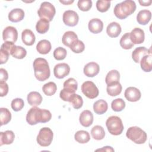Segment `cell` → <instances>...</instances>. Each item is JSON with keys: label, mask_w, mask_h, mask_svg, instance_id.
I'll use <instances>...</instances> for the list:
<instances>
[{"label": "cell", "mask_w": 152, "mask_h": 152, "mask_svg": "<svg viewBox=\"0 0 152 152\" xmlns=\"http://www.w3.org/2000/svg\"><path fill=\"white\" fill-rule=\"evenodd\" d=\"M51 118L52 114L49 110L33 106L28 111L26 121L30 125H34L40 122H48L51 119Z\"/></svg>", "instance_id": "cell-1"}, {"label": "cell", "mask_w": 152, "mask_h": 152, "mask_svg": "<svg viewBox=\"0 0 152 152\" xmlns=\"http://www.w3.org/2000/svg\"><path fill=\"white\" fill-rule=\"evenodd\" d=\"M56 13V10L53 5L49 2H43L38 10L37 14L40 18L46 19L49 22L52 21Z\"/></svg>", "instance_id": "cell-6"}, {"label": "cell", "mask_w": 152, "mask_h": 152, "mask_svg": "<svg viewBox=\"0 0 152 152\" xmlns=\"http://www.w3.org/2000/svg\"><path fill=\"white\" fill-rule=\"evenodd\" d=\"M62 20L65 25L70 27H74L78 24L79 17L75 11L72 10H67L64 12Z\"/></svg>", "instance_id": "cell-9"}, {"label": "cell", "mask_w": 152, "mask_h": 152, "mask_svg": "<svg viewBox=\"0 0 152 152\" xmlns=\"http://www.w3.org/2000/svg\"><path fill=\"white\" fill-rule=\"evenodd\" d=\"M68 102L75 109H79L82 107L83 104V100L82 97L80 95L75 93H74L71 96Z\"/></svg>", "instance_id": "cell-33"}, {"label": "cell", "mask_w": 152, "mask_h": 152, "mask_svg": "<svg viewBox=\"0 0 152 152\" xmlns=\"http://www.w3.org/2000/svg\"><path fill=\"white\" fill-rule=\"evenodd\" d=\"M27 102L28 104L33 106H37L41 104L42 97L41 94L37 91H31L27 95Z\"/></svg>", "instance_id": "cell-25"}, {"label": "cell", "mask_w": 152, "mask_h": 152, "mask_svg": "<svg viewBox=\"0 0 152 152\" xmlns=\"http://www.w3.org/2000/svg\"><path fill=\"white\" fill-rule=\"evenodd\" d=\"M8 92V86L5 82H0V96H5Z\"/></svg>", "instance_id": "cell-48"}, {"label": "cell", "mask_w": 152, "mask_h": 152, "mask_svg": "<svg viewBox=\"0 0 152 152\" xmlns=\"http://www.w3.org/2000/svg\"><path fill=\"white\" fill-rule=\"evenodd\" d=\"M8 78V74L7 71L4 69H0V82H5Z\"/></svg>", "instance_id": "cell-49"}, {"label": "cell", "mask_w": 152, "mask_h": 152, "mask_svg": "<svg viewBox=\"0 0 152 152\" xmlns=\"http://www.w3.org/2000/svg\"><path fill=\"white\" fill-rule=\"evenodd\" d=\"M150 53H151L150 50L147 49L146 48L142 46L138 47L132 52V58L135 62L138 63L143 56Z\"/></svg>", "instance_id": "cell-16"}, {"label": "cell", "mask_w": 152, "mask_h": 152, "mask_svg": "<svg viewBox=\"0 0 152 152\" xmlns=\"http://www.w3.org/2000/svg\"><path fill=\"white\" fill-rule=\"evenodd\" d=\"M11 55L17 59H23L27 55L26 50L20 46L15 45L11 52Z\"/></svg>", "instance_id": "cell-35"}, {"label": "cell", "mask_w": 152, "mask_h": 152, "mask_svg": "<svg viewBox=\"0 0 152 152\" xmlns=\"http://www.w3.org/2000/svg\"><path fill=\"white\" fill-rule=\"evenodd\" d=\"M110 6V1L98 0L96 2L97 10L101 12H106L109 9Z\"/></svg>", "instance_id": "cell-42"}, {"label": "cell", "mask_w": 152, "mask_h": 152, "mask_svg": "<svg viewBox=\"0 0 152 152\" xmlns=\"http://www.w3.org/2000/svg\"><path fill=\"white\" fill-rule=\"evenodd\" d=\"M0 119L1 125H6L10 122L11 119V114L10 110L5 107H1L0 109Z\"/></svg>", "instance_id": "cell-37"}, {"label": "cell", "mask_w": 152, "mask_h": 152, "mask_svg": "<svg viewBox=\"0 0 152 152\" xmlns=\"http://www.w3.org/2000/svg\"><path fill=\"white\" fill-rule=\"evenodd\" d=\"M15 138V135L13 131L7 130L5 132H0V146L3 144H11L13 142Z\"/></svg>", "instance_id": "cell-21"}, {"label": "cell", "mask_w": 152, "mask_h": 152, "mask_svg": "<svg viewBox=\"0 0 152 152\" xmlns=\"http://www.w3.org/2000/svg\"><path fill=\"white\" fill-rule=\"evenodd\" d=\"M77 5L80 10L83 11H88L92 7V1L91 0H79Z\"/></svg>", "instance_id": "cell-43"}, {"label": "cell", "mask_w": 152, "mask_h": 152, "mask_svg": "<svg viewBox=\"0 0 152 152\" xmlns=\"http://www.w3.org/2000/svg\"><path fill=\"white\" fill-rule=\"evenodd\" d=\"M34 76L40 81H44L50 77V72L48 61L45 58H37L33 62Z\"/></svg>", "instance_id": "cell-2"}, {"label": "cell", "mask_w": 152, "mask_h": 152, "mask_svg": "<svg viewBox=\"0 0 152 152\" xmlns=\"http://www.w3.org/2000/svg\"><path fill=\"white\" fill-rule=\"evenodd\" d=\"M100 71V66L95 62H90L84 67V74L88 77H93L97 75Z\"/></svg>", "instance_id": "cell-14"}, {"label": "cell", "mask_w": 152, "mask_h": 152, "mask_svg": "<svg viewBox=\"0 0 152 152\" xmlns=\"http://www.w3.org/2000/svg\"><path fill=\"white\" fill-rule=\"evenodd\" d=\"M0 53H1V56H0V64H5L7 62L8 58H9V56H10V53L8 52L7 51L1 49L0 50Z\"/></svg>", "instance_id": "cell-46"}, {"label": "cell", "mask_w": 152, "mask_h": 152, "mask_svg": "<svg viewBox=\"0 0 152 152\" xmlns=\"http://www.w3.org/2000/svg\"><path fill=\"white\" fill-rule=\"evenodd\" d=\"M151 12L148 10H141L137 15V22L141 25H146L150 21Z\"/></svg>", "instance_id": "cell-23"}, {"label": "cell", "mask_w": 152, "mask_h": 152, "mask_svg": "<svg viewBox=\"0 0 152 152\" xmlns=\"http://www.w3.org/2000/svg\"><path fill=\"white\" fill-rule=\"evenodd\" d=\"M21 39L23 42L27 46L33 45L36 40L34 34L29 29H25L21 33Z\"/></svg>", "instance_id": "cell-20"}, {"label": "cell", "mask_w": 152, "mask_h": 152, "mask_svg": "<svg viewBox=\"0 0 152 152\" xmlns=\"http://www.w3.org/2000/svg\"><path fill=\"white\" fill-rule=\"evenodd\" d=\"M119 43L121 46L124 49H130L134 45L131 40L129 33H126L122 36Z\"/></svg>", "instance_id": "cell-34"}, {"label": "cell", "mask_w": 152, "mask_h": 152, "mask_svg": "<svg viewBox=\"0 0 152 152\" xmlns=\"http://www.w3.org/2000/svg\"><path fill=\"white\" fill-rule=\"evenodd\" d=\"M120 79V74L119 72L115 69L110 71L106 76L105 82L106 84H109L113 83L119 82Z\"/></svg>", "instance_id": "cell-32"}, {"label": "cell", "mask_w": 152, "mask_h": 152, "mask_svg": "<svg viewBox=\"0 0 152 152\" xmlns=\"http://www.w3.org/2000/svg\"><path fill=\"white\" fill-rule=\"evenodd\" d=\"M125 102L121 98H118L113 100L111 103V107L115 112H121L124 109Z\"/></svg>", "instance_id": "cell-38"}, {"label": "cell", "mask_w": 152, "mask_h": 152, "mask_svg": "<svg viewBox=\"0 0 152 152\" xmlns=\"http://www.w3.org/2000/svg\"><path fill=\"white\" fill-rule=\"evenodd\" d=\"M126 136L135 144H144L147 139V134L138 126H131L126 131Z\"/></svg>", "instance_id": "cell-4"}, {"label": "cell", "mask_w": 152, "mask_h": 152, "mask_svg": "<svg viewBox=\"0 0 152 152\" xmlns=\"http://www.w3.org/2000/svg\"><path fill=\"white\" fill-rule=\"evenodd\" d=\"M122 86L119 82L113 83L107 85L106 91L107 94L110 96H116L122 91Z\"/></svg>", "instance_id": "cell-26"}, {"label": "cell", "mask_w": 152, "mask_h": 152, "mask_svg": "<svg viewBox=\"0 0 152 152\" xmlns=\"http://www.w3.org/2000/svg\"><path fill=\"white\" fill-rule=\"evenodd\" d=\"M106 125L110 134L113 135H119L124 130V125L121 119L117 116H111L107 118Z\"/></svg>", "instance_id": "cell-5"}, {"label": "cell", "mask_w": 152, "mask_h": 152, "mask_svg": "<svg viewBox=\"0 0 152 152\" xmlns=\"http://www.w3.org/2000/svg\"><path fill=\"white\" fill-rule=\"evenodd\" d=\"M69 48L73 52L75 53H80L84 50L85 45L82 41L78 39L70 46Z\"/></svg>", "instance_id": "cell-41"}, {"label": "cell", "mask_w": 152, "mask_h": 152, "mask_svg": "<svg viewBox=\"0 0 152 152\" xmlns=\"http://www.w3.org/2000/svg\"><path fill=\"white\" fill-rule=\"evenodd\" d=\"M49 28V21L46 19L40 18L36 23V31L40 34L46 33Z\"/></svg>", "instance_id": "cell-31"}, {"label": "cell", "mask_w": 152, "mask_h": 152, "mask_svg": "<svg viewBox=\"0 0 152 152\" xmlns=\"http://www.w3.org/2000/svg\"><path fill=\"white\" fill-rule=\"evenodd\" d=\"M63 86L64 88H66L73 92H75V91L77 90L78 83L74 78H69L64 83Z\"/></svg>", "instance_id": "cell-39"}, {"label": "cell", "mask_w": 152, "mask_h": 152, "mask_svg": "<svg viewBox=\"0 0 152 152\" xmlns=\"http://www.w3.org/2000/svg\"><path fill=\"white\" fill-rule=\"evenodd\" d=\"M52 48L50 42L46 39L40 40L36 45L37 51L42 55H46L48 53Z\"/></svg>", "instance_id": "cell-24"}, {"label": "cell", "mask_w": 152, "mask_h": 152, "mask_svg": "<svg viewBox=\"0 0 152 152\" xmlns=\"http://www.w3.org/2000/svg\"><path fill=\"white\" fill-rule=\"evenodd\" d=\"M141 69L145 72H150L152 69V57L151 53L145 55L140 61Z\"/></svg>", "instance_id": "cell-28"}, {"label": "cell", "mask_w": 152, "mask_h": 152, "mask_svg": "<svg viewBox=\"0 0 152 152\" xmlns=\"http://www.w3.org/2000/svg\"><path fill=\"white\" fill-rule=\"evenodd\" d=\"M82 93L88 99H93L97 97L99 91L95 84L91 81H86L81 86Z\"/></svg>", "instance_id": "cell-8"}, {"label": "cell", "mask_w": 152, "mask_h": 152, "mask_svg": "<svg viewBox=\"0 0 152 152\" xmlns=\"http://www.w3.org/2000/svg\"><path fill=\"white\" fill-rule=\"evenodd\" d=\"M74 138L76 141L81 144H85L88 142L90 140V136L89 133L84 130H80L77 131L74 135Z\"/></svg>", "instance_id": "cell-29"}, {"label": "cell", "mask_w": 152, "mask_h": 152, "mask_svg": "<svg viewBox=\"0 0 152 152\" xmlns=\"http://www.w3.org/2000/svg\"><path fill=\"white\" fill-rule=\"evenodd\" d=\"M2 38L5 42H12L15 43L18 38L17 29L12 26L5 27L2 32Z\"/></svg>", "instance_id": "cell-11"}, {"label": "cell", "mask_w": 152, "mask_h": 152, "mask_svg": "<svg viewBox=\"0 0 152 152\" xmlns=\"http://www.w3.org/2000/svg\"><path fill=\"white\" fill-rule=\"evenodd\" d=\"M96 151H114V149L110 146H105L100 149H97Z\"/></svg>", "instance_id": "cell-50"}, {"label": "cell", "mask_w": 152, "mask_h": 152, "mask_svg": "<svg viewBox=\"0 0 152 152\" xmlns=\"http://www.w3.org/2000/svg\"><path fill=\"white\" fill-rule=\"evenodd\" d=\"M91 134L94 140H101L104 138L105 132L102 126L96 125L91 129Z\"/></svg>", "instance_id": "cell-30"}, {"label": "cell", "mask_w": 152, "mask_h": 152, "mask_svg": "<svg viewBox=\"0 0 152 152\" xmlns=\"http://www.w3.org/2000/svg\"><path fill=\"white\" fill-rule=\"evenodd\" d=\"M66 50L62 47L56 48L53 51V57L56 60L61 61L65 58L66 56Z\"/></svg>", "instance_id": "cell-40"}, {"label": "cell", "mask_w": 152, "mask_h": 152, "mask_svg": "<svg viewBox=\"0 0 152 152\" xmlns=\"http://www.w3.org/2000/svg\"><path fill=\"white\" fill-rule=\"evenodd\" d=\"M59 2L62 4H64L65 5H69L70 4H72L74 2V1H59Z\"/></svg>", "instance_id": "cell-52"}, {"label": "cell", "mask_w": 152, "mask_h": 152, "mask_svg": "<svg viewBox=\"0 0 152 152\" xmlns=\"http://www.w3.org/2000/svg\"><path fill=\"white\" fill-rule=\"evenodd\" d=\"M24 17V12L21 8L12 10L8 14V19L13 23H17L23 20Z\"/></svg>", "instance_id": "cell-18"}, {"label": "cell", "mask_w": 152, "mask_h": 152, "mask_svg": "<svg viewBox=\"0 0 152 152\" xmlns=\"http://www.w3.org/2000/svg\"><path fill=\"white\" fill-rule=\"evenodd\" d=\"M11 105L13 110L18 112L23 108L24 106V102L22 99L16 98L12 100Z\"/></svg>", "instance_id": "cell-44"}, {"label": "cell", "mask_w": 152, "mask_h": 152, "mask_svg": "<svg viewBox=\"0 0 152 152\" xmlns=\"http://www.w3.org/2000/svg\"><path fill=\"white\" fill-rule=\"evenodd\" d=\"M42 90L45 95L51 96L56 93L57 90V86L55 83L50 81L43 85Z\"/></svg>", "instance_id": "cell-36"}, {"label": "cell", "mask_w": 152, "mask_h": 152, "mask_svg": "<svg viewBox=\"0 0 152 152\" xmlns=\"http://www.w3.org/2000/svg\"><path fill=\"white\" fill-rule=\"evenodd\" d=\"M125 97L129 102H135L139 100L141 98V94L140 91L134 87L127 88L124 93Z\"/></svg>", "instance_id": "cell-13"}, {"label": "cell", "mask_w": 152, "mask_h": 152, "mask_svg": "<svg viewBox=\"0 0 152 152\" xmlns=\"http://www.w3.org/2000/svg\"><path fill=\"white\" fill-rule=\"evenodd\" d=\"M78 40V36L76 33L72 31H68L65 32L62 38V42L63 44L70 48V46Z\"/></svg>", "instance_id": "cell-22"}, {"label": "cell", "mask_w": 152, "mask_h": 152, "mask_svg": "<svg viewBox=\"0 0 152 152\" xmlns=\"http://www.w3.org/2000/svg\"><path fill=\"white\" fill-rule=\"evenodd\" d=\"M53 137L52 131L48 127L40 129L37 137V143L42 147H48L50 145Z\"/></svg>", "instance_id": "cell-7"}, {"label": "cell", "mask_w": 152, "mask_h": 152, "mask_svg": "<svg viewBox=\"0 0 152 152\" xmlns=\"http://www.w3.org/2000/svg\"><path fill=\"white\" fill-rule=\"evenodd\" d=\"M130 34V39L133 44H141L144 42L145 39L144 31L142 29L136 27L134 28Z\"/></svg>", "instance_id": "cell-12"}, {"label": "cell", "mask_w": 152, "mask_h": 152, "mask_svg": "<svg viewBox=\"0 0 152 152\" xmlns=\"http://www.w3.org/2000/svg\"><path fill=\"white\" fill-rule=\"evenodd\" d=\"M15 44L12 42H5L2 45L1 49H2L11 54V52L14 47Z\"/></svg>", "instance_id": "cell-47"}, {"label": "cell", "mask_w": 152, "mask_h": 152, "mask_svg": "<svg viewBox=\"0 0 152 152\" xmlns=\"http://www.w3.org/2000/svg\"><path fill=\"white\" fill-rule=\"evenodd\" d=\"M79 121L82 126L84 127L90 126L93 122V113L88 110H83L80 115Z\"/></svg>", "instance_id": "cell-15"}, {"label": "cell", "mask_w": 152, "mask_h": 152, "mask_svg": "<svg viewBox=\"0 0 152 152\" xmlns=\"http://www.w3.org/2000/svg\"><path fill=\"white\" fill-rule=\"evenodd\" d=\"M70 67L66 63L56 64L53 69L54 75L58 79H62L69 74Z\"/></svg>", "instance_id": "cell-10"}, {"label": "cell", "mask_w": 152, "mask_h": 152, "mask_svg": "<svg viewBox=\"0 0 152 152\" xmlns=\"http://www.w3.org/2000/svg\"><path fill=\"white\" fill-rule=\"evenodd\" d=\"M139 3L142 6H149L151 4V1H139Z\"/></svg>", "instance_id": "cell-51"}, {"label": "cell", "mask_w": 152, "mask_h": 152, "mask_svg": "<svg viewBox=\"0 0 152 152\" xmlns=\"http://www.w3.org/2000/svg\"><path fill=\"white\" fill-rule=\"evenodd\" d=\"M136 10V4L134 1L126 0L117 4L114 8L115 15L121 20L126 18L133 14Z\"/></svg>", "instance_id": "cell-3"}, {"label": "cell", "mask_w": 152, "mask_h": 152, "mask_svg": "<svg viewBox=\"0 0 152 152\" xmlns=\"http://www.w3.org/2000/svg\"><path fill=\"white\" fill-rule=\"evenodd\" d=\"M108 108V105L107 102L103 100L100 99L95 102L93 104V110L96 114L102 115L104 113Z\"/></svg>", "instance_id": "cell-27"}, {"label": "cell", "mask_w": 152, "mask_h": 152, "mask_svg": "<svg viewBox=\"0 0 152 152\" xmlns=\"http://www.w3.org/2000/svg\"><path fill=\"white\" fill-rule=\"evenodd\" d=\"M88 30L92 33L97 34L100 33L103 28V23L99 18H93L88 22Z\"/></svg>", "instance_id": "cell-17"}, {"label": "cell", "mask_w": 152, "mask_h": 152, "mask_svg": "<svg viewBox=\"0 0 152 152\" xmlns=\"http://www.w3.org/2000/svg\"><path fill=\"white\" fill-rule=\"evenodd\" d=\"M121 32V27L116 22L110 23L106 28V33L110 37H117Z\"/></svg>", "instance_id": "cell-19"}, {"label": "cell", "mask_w": 152, "mask_h": 152, "mask_svg": "<svg viewBox=\"0 0 152 152\" xmlns=\"http://www.w3.org/2000/svg\"><path fill=\"white\" fill-rule=\"evenodd\" d=\"M74 93H75V92H73L69 90H68L66 88H63L59 94V96L60 98L63 100L65 102H68V100L69 99V97H71V96L72 94H73Z\"/></svg>", "instance_id": "cell-45"}]
</instances>
